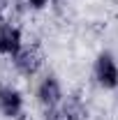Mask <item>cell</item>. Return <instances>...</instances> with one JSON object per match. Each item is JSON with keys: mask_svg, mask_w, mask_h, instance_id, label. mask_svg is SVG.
Returning <instances> with one entry per match:
<instances>
[{"mask_svg": "<svg viewBox=\"0 0 118 120\" xmlns=\"http://www.w3.org/2000/svg\"><path fill=\"white\" fill-rule=\"evenodd\" d=\"M35 99L44 111H58L63 99H65V90L63 83L56 74H46L39 79L37 88H35Z\"/></svg>", "mask_w": 118, "mask_h": 120, "instance_id": "cell-1", "label": "cell"}, {"mask_svg": "<svg viewBox=\"0 0 118 120\" xmlns=\"http://www.w3.org/2000/svg\"><path fill=\"white\" fill-rule=\"evenodd\" d=\"M93 79L104 90H116L118 88V60L111 51L97 53V58L93 62Z\"/></svg>", "mask_w": 118, "mask_h": 120, "instance_id": "cell-2", "label": "cell"}, {"mask_svg": "<svg viewBox=\"0 0 118 120\" xmlns=\"http://www.w3.org/2000/svg\"><path fill=\"white\" fill-rule=\"evenodd\" d=\"M26 111L23 92L12 83H0V116L7 120H16Z\"/></svg>", "mask_w": 118, "mask_h": 120, "instance_id": "cell-3", "label": "cell"}, {"mask_svg": "<svg viewBox=\"0 0 118 120\" xmlns=\"http://www.w3.org/2000/svg\"><path fill=\"white\" fill-rule=\"evenodd\" d=\"M23 46L26 44H23L21 28L16 23H12V21H2L0 23V58L14 60Z\"/></svg>", "mask_w": 118, "mask_h": 120, "instance_id": "cell-4", "label": "cell"}, {"mask_svg": "<svg viewBox=\"0 0 118 120\" xmlns=\"http://www.w3.org/2000/svg\"><path fill=\"white\" fill-rule=\"evenodd\" d=\"M12 65L21 76H35L42 69V53L37 46H23L19 56L12 60Z\"/></svg>", "mask_w": 118, "mask_h": 120, "instance_id": "cell-5", "label": "cell"}, {"mask_svg": "<svg viewBox=\"0 0 118 120\" xmlns=\"http://www.w3.org/2000/svg\"><path fill=\"white\" fill-rule=\"evenodd\" d=\"M60 120H88V106L79 95H65L58 109Z\"/></svg>", "mask_w": 118, "mask_h": 120, "instance_id": "cell-6", "label": "cell"}, {"mask_svg": "<svg viewBox=\"0 0 118 120\" xmlns=\"http://www.w3.org/2000/svg\"><path fill=\"white\" fill-rule=\"evenodd\" d=\"M23 2H26V7L32 9V12H42V9L49 7V2H51V0H23Z\"/></svg>", "mask_w": 118, "mask_h": 120, "instance_id": "cell-7", "label": "cell"}, {"mask_svg": "<svg viewBox=\"0 0 118 120\" xmlns=\"http://www.w3.org/2000/svg\"><path fill=\"white\" fill-rule=\"evenodd\" d=\"M2 9H5V0H0V19H2Z\"/></svg>", "mask_w": 118, "mask_h": 120, "instance_id": "cell-8", "label": "cell"}, {"mask_svg": "<svg viewBox=\"0 0 118 120\" xmlns=\"http://www.w3.org/2000/svg\"><path fill=\"white\" fill-rule=\"evenodd\" d=\"M56 120H60V118H56Z\"/></svg>", "mask_w": 118, "mask_h": 120, "instance_id": "cell-9", "label": "cell"}, {"mask_svg": "<svg viewBox=\"0 0 118 120\" xmlns=\"http://www.w3.org/2000/svg\"><path fill=\"white\" fill-rule=\"evenodd\" d=\"M116 90H118V88H116Z\"/></svg>", "mask_w": 118, "mask_h": 120, "instance_id": "cell-10", "label": "cell"}]
</instances>
